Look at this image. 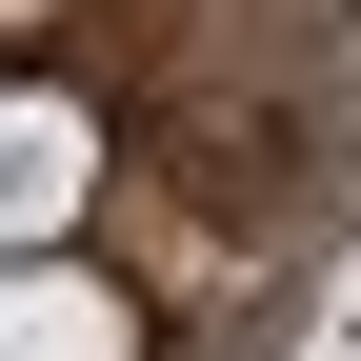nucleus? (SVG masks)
I'll list each match as a JSON object with an SVG mask.
<instances>
[{
	"label": "nucleus",
	"mask_w": 361,
	"mask_h": 361,
	"mask_svg": "<svg viewBox=\"0 0 361 361\" xmlns=\"http://www.w3.org/2000/svg\"><path fill=\"white\" fill-rule=\"evenodd\" d=\"M0 361H141V322H121V281H80L61 241L0 261Z\"/></svg>",
	"instance_id": "1"
},
{
	"label": "nucleus",
	"mask_w": 361,
	"mask_h": 361,
	"mask_svg": "<svg viewBox=\"0 0 361 361\" xmlns=\"http://www.w3.org/2000/svg\"><path fill=\"white\" fill-rule=\"evenodd\" d=\"M80 180H101V141H80L61 101H0V261H20V241H61V221H80Z\"/></svg>",
	"instance_id": "2"
}]
</instances>
